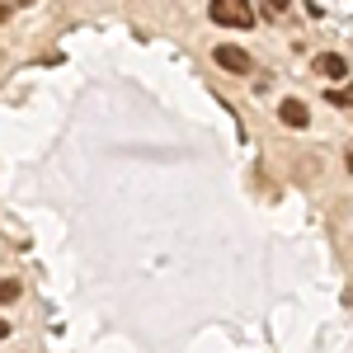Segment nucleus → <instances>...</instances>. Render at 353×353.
<instances>
[{
  "label": "nucleus",
  "mask_w": 353,
  "mask_h": 353,
  "mask_svg": "<svg viewBox=\"0 0 353 353\" xmlns=\"http://www.w3.org/2000/svg\"><path fill=\"white\" fill-rule=\"evenodd\" d=\"M208 14H212V24H221V28H254V19H259L250 0H212Z\"/></svg>",
  "instance_id": "f257e3e1"
},
{
  "label": "nucleus",
  "mask_w": 353,
  "mask_h": 353,
  "mask_svg": "<svg viewBox=\"0 0 353 353\" xmlns=\"http://www.w3.org/2000/svg\"><path fill=\"white\" fill-rule=\"evenodd\" d=\"M212 61H217L221 71H231V76H250V71H254V61H250V52H241V48H231V43H221L217 52H212Z\"/></svg>",
  "instance_id": "f03ea898"
},
{
  "label": "nucleus",
  "mask_w": 353,
  "mask_h": 353,
  "mask_svg": "<svg viewBox=\"0 0 353 353\" xmlns=\"http://www.w3.org/2000/svg\"><path fill=\"white\" fill-rule=\"evenodd\" d=\"M278 118H283V123H288V128H311V109H306V104H301V99H283V104H278Z\"/></svg>",
  "instance_id": "7ed1b4c3"
},
{
  "label": "nucleus",
  "mask_w": 353,
  "mask_h": 353,
  "mask_svg": "<svg viewBox=\"0 0 353 353\" xmlns=\"http://www.w3.org/2000/svg\"><path fill=\"white\" fill-rule=\"evenodd\" d=\"M316 71H321L325 81H349V61H344L339 52H321L316 57Z\"/></svg>",
  "instance_id": "20e7f679"
},
{
  "label": "nucleus",
  "mask_w": 353,
  "mask_h": 353,
  "mask_svg": "<svg viewBox=\"0 0 353 353\" xmlns=\"http://www.w3.org/2000/svg\"><path fill=\"white\" fill-rule=\"evenodd\" d=\"M325 104H339V109H353V85H344V90H325Z\"/></svg>",
  "instance_id": "39448f33"
},
{
  "label": "nucleus",
  "mask_w": 353,
  "mask_h": 353,
  "mask_svg": "<svg viewBox=\"0 0 353 353\" xmlns=\"http://www.w3.org/2000/svg\"><path fill=\"white\" fill-rule=\"evenodd\" d=\"M14 297H19V283L14 278H0V306H10Z\"/></svg>",
  "instance_id": "423d86ee"
},
{
  "label": "nucleus",
  "mask_w": 353,
  "mask_h": 353,
  "mask_svg": "<svg viewBox=\"0 0 353 353\" xmlns=\"http://www.w3.org/2000/svg\"><path fill=\"white\" fill-rule=\"evenodd\" d=\"M288 5H292V0H264V14H273V19H283V14H288Z\"/></svg>",
  "instance_id": "0eeeda50"
},
{
  "label": "nucleus",
  "mask_w": 353,
  "mask_h": 353,
  "mask_svg": "<svg viewBox=\"0 0 353 353\" xmlns=\"http://www.w3.org/2000/svg\"><path fill=\"white\" fill-rule=\"evenodd\" d=\"M10 14H14V5H10V0H0V24H5Z\"/></svg>",
  "instance_id": "6e6552de"
},
{
  "label": "nucleus",
  "mask_w": 353,
  "mask_h": 353,
  "mask_svg": "<svg viewBox=\"0 0 353 353\" xmlns=\"http://www.w3.org/2000/svg\"><path fill=\"white\" fill-rule=\"evenodd\" d=\"M344 165H349V174H353V146H349V156H344Z\"/></svg>",
  "instance_id": "1a4fd4ad"
},
{
  "label": "nucleus",
  "mask_w": 353,
  "mask_h": 353,
  "mask_svg": "<svg viewBox=\"0 0 353 353\" xmlns=\"http://www.w3.org/2000/svg\"><path fill=\"white\" fill-rule=\"evenodd\" d=\"M5 334H10V325H5V321H0V339H5Z\"/></svg>",
  "instance_id": "9d476101"
}]
</instances>
